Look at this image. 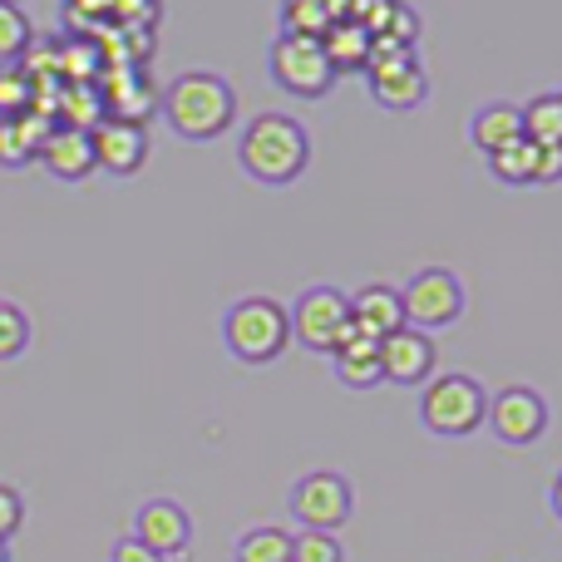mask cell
I'll return each instance as SVG.
<instances>
[{
	"label": "cell",
	"instance_id": "1",
	"mask_svg": "<svg viewBox=\"0 0 562 562\" xmlns=\"http://www.w3.org/2000/svg\"><path fill=\"white\" fill-rule=\"evenodd\" d=\"M158 109H164L168 128H173L178 138H188V144H207V138H217V134L233 128L237 94L223 75H213V69H188V75H178L173 85L158 94Z\"/></svg>",
	"mask_w": 562,
	"mask_h": 562
},
{
	"label": "cell",
	"instance_id": "2",
	"mask_svg": "<svg viewBox=\"0 0 562 562\" xmlns=\"http://www.w3.org/2000/svg\"><path fill=\"white\" fill-rule=\"evenodd\" d=\"M237 158H243V168L257 183L286 188L306 173L311 138L291 114H257V119H247L243 138H237Z\"/></svg>",
	"mask_w": 562,
	"mask_h": 562
},
{
	"label": "cell",
	"instance_id": "3",
	"mask_svg": "<svg viewBox=\"0 0 562 562\" xmlns=\"http://www.w3.org/2000/svg\"><path fill=\"white\" fill-rule=\"evenodd\" d=\"M223 346L243 366H272L281 350L291 346V321L286 306L272 296H243L227 306L223 316Z\"/></svg>",
	"mask_w": 562,
	"mask_h": 562
},
{
	"label": "cell",
	"instance_id": "4",
	"mask_svg": "<svg viewBox=\"0 0 562 562\" xmlns=\"http://www.w3.org/2000/svg\"><path fill=\"white\" fill-rule=\"evenodd\" d=\"M484 409H488V395L474 375H429L425 380V395H419V419H425L429 435L439 439H464L484 425Z\"/></svg>",
	"mask_w": 562,
	"mask_h": 562
},
{
	"label": "cell",
	"instance_id": "5",
	"mask_svg": "<svg viewBox=\"0 0 562 562\" xmlns=\"http://www.w3.org/2000/svg\"><path fill=\"white\" fill-rule=\"evenodd\" d=\"M400 306H405V326L425 330V336L449 330L464 316V281L449 272V267H425V272H415L405 281Z\"/></svg>",
	"mask_w": 562,
	"mask_h": 562
},
{
	"label": "cell",
	"instance_id": "6",
	"mask_svg": "<svg viewBox=\"0 0 562 562\" xmlns=\"http://www.w3.org/2000/svg\"><path fill=\"white\" fill-rule=\"evenodd\" d=\"M350 514H356V488L336 469L301 474L291 488V518L301 524V533H336V528H346Z\"/></svg>",
	"mask_w": 562,
	"mask_h": 562
},
{
	"label": "cell",
	"instance_id": "7",
	"mask_svg": "<svg viewBox=\"0 0 562 562\" xmlns=\"http://www.w3.org/2000/svg\"><path fill=\"white\" fill-rule=\"evenodd\" d=\"M286 321H291V340H301V346L316 350V356H330V350L356 330L350 326L346 291H336V286H306L296 296V306L286 311Z\"/></svg>",
	"mask_w": 562,
	"mask_h": 562
},
{
	"label": "cell",
	"instance_id": "8",
	"mask_svg": "<svg viewBox=\"0 0 562 562\" xmlns=\"http://www.w3.org/2000/svg\"><path fill=\"white\" fill-rule=\"evenodd\" d=\"M267 69H272V85L296 99H326L336 89V69L321 55V40L277 35L272 49H267Z\"/></svg>",
	"mask_w": 562,
	"mask_h": 562
},
{
	"label": "cell",
	"instance_id": "9",
	"mask_svg": "<svg viewBox=\"0 0 562 562\" xmlns=\"http://www.w3.org/2000/svg\"><path fill=\"white\" fill-rule=\"evenodd\" d=\"M366 79H370V94H375V104L380 109H395V114L425 104V94H429L425 65L415 59V49H370Z\"/></svg>",
	"mask_w": 562,
	"mask_h": 562
},
{
	"label": "cell",
	"instance_id": "10",
	"mask_svg": "<svg viewBox=\"0 0 562 562\" xmlns=\"http://www.w3.org/2000/svg\"><path fill=\"white\" fill-rule=\"evenodd\" d=\"M484 419L504 445H538L553 415H548V400L533 385H504L498 395H488Z\"/></svg>",
	"mask_w": 562,
	"mask_h": 562
},
{
	"label": "cell",
	"instance_id": "11",
	"mask_svg": "<svg viewBox=\"0 0 562 562\" xmlns=\"http://www.w3.org/2000/svg\"><path fill=\"white\" fill-rule=\"evenodd\" d=\"M134 543H144L148 553L168 562L193 543V518H188V508L178 498H148L134 514Z\"/></svg>",
	"mask_w": 562,
	"mask_h": 562
},
{
	"label": "cell",
	"instance_id": "12",
	"mask_svg": "<svg viewBox=\"0 0 562 562\" xmlns=\"http://www.w3.org/2000/svg\"><path fill=\"white\" fill-rule=\"evenodd\" d=\"M435 360H439L435 336H425V330H415V326H400L380 340V370H385V380H395V385H425V380L435 375Z\"/></svg>",
	"mask_w": 562,
	"mask_h": 562
},
{
	"label": "cell",
	"instance_id": "13",
	"mask_svg": "<svg viewBox=\"0 0 562 562\" xmlns=\"http://www.w3.org/2000/svg\"><path fill=\"white\" fill-rule=\"evenodd\" d=\"M89 144H94V168H109V173L128 178L144 168L148 158V128L124 124V119H99L89 128Z\"/></svg>",
	"mask_w": 562,
	"mask_h": 562
},
{
	"label": "cell",
	"instance_id": "14",
	"mask_svg": "<svg viewBox=\"0 0 562 562\" xmlns=\"http://www.w3.org/2000/svg\"><path fill=\"white\" fill-rule=\"evenodd\" d=\"M488 168H494V178H504V183H514V188L558 183L562 178V148H538V144H528V138H514L508 148L488 154Z\"/></svg>",
	"mask_w": 562,
	"mask_h": 562
},
{
	"label": "cell",
	"instance_id": "15",
	"mask_svg": "<svg viewBox=\"0 0 562 562\" xmlns=\"http://www.w3.org/2000/svg\"><path fill=\"white\" fill-rule=\"evenodd\" d=\"M35 158L49 168V178H59V183H85V178L94 173V144H89L85 128H69V124L49 128Z\"/></svg>",
	"mask_w": 562,
	"mask_h": 562
},
{
	"label": "cell",
	"instance_id": "16",
	"mask_svg": "<svg viewBox=\"0 0 562 562\" xmlns=\"http://www.w3.org/2000/svg\"><path fill=\"white\" fill-rule=\"evenodd\" d=\"M346 301H350V326L370 340H385L390 330L405 326V306H400V291L390 281H370Z\"/></svg>",
	"mask_w": 562,
	"mask_h": 562
},
{
	"label": "cell",
	"instance_id": "17",
	"mask_svg": "<svg viewBox=\"0 0 562 562\" xmlns=\"http://www.w3.org/2000/svg\"><path fill=\"white\" fill-rule=\"evenodd\" d=\"M330 366H336L340 385H350V390H375L380 380H385V370H380V340L360 336V330H350V336L330 350Z\"/></svg>",
	"mask_w": 562,
	"mask_h": 562
},
{
	"label": "cell",
	"instance_id": "18",
	"mask_svg": "<svg viewBox=\"0 0 562 562\" xmlns=\"http://www.w3.org/2000/svg\"><path fill=\"white\" fill-rule=\"evenodd\" d=\"M514 138H524V119H518V104H479L474 119H469V144L479 148V154H498V148H508Z\"/></svg>",
	"mask_w": 562,
	"mask_h": 562
},
{
	"label": "cell",
	"instance_id": "19",
	"mask_svg": "<svg viewBox=\"0 0 562 562\" xmlns=\"http://www.w3.org/2000/svg\"><path fill=\"white\" fill-rule=\"evenodd\" d=\"M321 55L330 59V69L336 75H346V69H366L370 59V35L356 25L350 15H336L326 25V35H321Z\"/></svg>",
	"mask_w": 562,
	"mask_h": 562
},
{
	"label": "cell",
	"instance_id": "20",
	"mask_svg": "<svg viewBox=\"0 0 562 562\" xmlns=\"http://www.w3.org/2000/svg\"><path fill=\"white\" fill-rule=\"evenodd\" d=\"M49 119L40 114H20V119H0V168H25L30 158L40 154V144H45L49 134Z\"/></svg>",
	"mask_w": 562,
	"mask_h": 562
},
{
	"label": "cell",
	"instance_id": "21",
	"mask_svg": "<svg viewBox=\"0 0 562 562\" xmlns=\"http://www.w3.org/2000/svg\"><path fill=\"white\" fill-rule=\"evenodd\" d=\"M518 119H524V138H528V144L562 148V94H558V89L528 99V104L518 109Z\"/></svg>",
	"mask_w": 562,
	"mask_h": 562
},
{
	"label": "cell",
	"instance_id": "22",
	"mask_svg": "<svg viewBox=\"0 0 562 562\" xmlns=\"http://www.w3.org/2000/svg\"><path fill=\"white\" fill-rule=\"evenodd\" d=\"M233 562H291V533L277 524L247 528L233 543Z\"/></svg>",
	"mask_w": 562,
	"mask_h": 562
},
{
	"label": "cell",
	"instance_id": "23",
	"mask_svg": "<svg viewBox=\"0 0 562 562\" xmlns=\"http://www.w3.org/2000/svg\"><path fill=\"white\" fill-rule=\"evenodd\" d=\"M277 25L291 40H321L330 25V10H326V0H286L277 10Z\"/></svg>",
	"mask_w": 562,
	"mask_h": 562
},
{
	"label": "cell",
	"instance_id": "24",
	"mask_svg": "<svg viewBox=\"0 0 562 562\" xmlns=\"http://www.w3.org/2000/svg\"><path fill=\"white\" fill-rule=\"evenodd\" d=\"M30 15L10 0H0V65H20V55L30 49Z\"/></svg>",
	"mask_w": 562,
	"mask_h": 562
},
{
	"label": "cell",
	"instance_id": "25",
	"mask_svg": "<svg viewBox=\"0 0 562 562\" xmlns=\"http://www.w3.org/2000/svg\"><path fill=\"white\" fill-rule=\"evenodd\" d=\"M35 104V79L20 65H0V119H20Z\"/></svg>",
	"mask_w": 562,
	"mask_h": 562
},
{
	"label": "cell",
	"instance_id": "26",
	"mask_svg": "<svg viewBox=\"0 0 562 562\" xmlns=\"http://www.w3.org/2000/svg\"><path fill=\"white\" fill-rule=\"evenodd\" d=\"M25 346H30V316H25V306H15V301L0 296V360L25 356Z\"/></svg>",
	"mask_w": 562,
	"mask_h": 562
},
{
	"label": "cell",
	"instance_id": "27",
	"mask_svg": "<svg viewBox=\"0 0 562 562\" xmlns=\"http://www.w3.org/2000/svg\"><path fill=\"white\" fill-rule=\"evenodd\" d=\"M291 562H346L336 533H291Z\"/></svg>",
	"mask_w": 562,
	"mask_h": 562
},
{
	"label": "cell",
	"instance_id": "28",
	"mask_svg": "<svg viewBox=\"0 0 562 562\" xmlns=\"http://www.w3.org/2000/svg\"><path fill=\"white\" fill-rule=\"evenodd\" d=\"M158 20H164V10H158V5H144V0H128V5H109V25H114V30H144V35H154Z\"/></svg>",
	"mask_w": 562,
	"mask_h": 562
},
{
	"label": "cell",
	"instance_id": "29",
	"mask_svg": "<svg viewBox=\"0 0 562 562\" xmlns=\"http://www.w3.org/2000/svg\"><path fill=\"white\" fill-rule=\"evenodd\" d=\"M20 524H25V498H20V488L0 484V543H10Z\"/></svg>",
	"mask_w": 562,
	"mask_h": 562
},
{
	"label": "cell",
	"instance_id": "30",
	"mask_svg": "<svg viewBox=\"0 0 562 562\" xmlns=\"http://www.w3.org/2000/svg\"><path fill=\"white\" fill-rule=\"evenodd\" d=\"M109 562H164L158 553H148L144 543H134V538H119L114 553H109Z\"/></svg>",
	"mask_w": 562,
	"mask_h": 562
},
{
	"label": "cell",
	"instance_id": "31",
	"mask_svg": "<svg viewBox=\"0 0 562 562\" xmlns=\"http://www.w3.org/2000/svg\"><path fill=\"white\" fill-rule=\"evenodd\" d=\"M0 562H10V548L5 543H0Z\"/></svg>",
	"mask_w": 562,
	"mask_h": 562
}]
</instances>
